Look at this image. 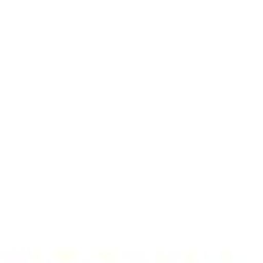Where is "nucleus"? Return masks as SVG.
<instances>
[]
</instances>
